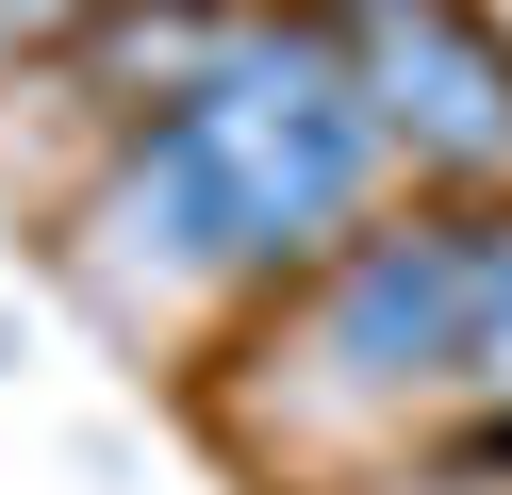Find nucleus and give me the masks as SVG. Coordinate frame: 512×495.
<instances>
[{
    "instance_id": "1",
    "label": "nucleus",
    "mask_w": 512,
    "mask_h": 495,
    "mask_svg": "<svg viewBox=\"0 0 512 495\" xmlns=\"http://www.w3.org/2000/svg\"><path fill=\"white\" fill-rule=\"evenodd\" d=\"M380 198H397V132L364 99V50L331 0H298L199 99L100 132L67 198V264L116 314H232V297H298Z\"/></svg>"
},
{
    "instance_id": "2",
    "label": "nucleus",
    "mask_w": 512,
    "mask_h": 495,
    "mask_svg": "<svg viewBox=\"0 0 512 495\" xmlns=\"http://www.w3.org/2000/svg\"><path fill=\"white\" fill-rule=\"evenodd\" d=\"M232 429L248 446H463L512 413V198H380L298 297H265L248 330Z\"/></svg>"
},
{
    "instance_id": "3",
    "label": "nucleus",
    "mask_w": 512,
    "mask_h": 495,
    "mask_svg": "<svg viewBox=\"0 0 512 495\" xmlns=\"http://www.w3.org/2000/svg\"><path fill=\"white\" fill-rule=\"evenodd\" d=\"M347 50H364V99L397 132L413 182L446 198H512V33L479 0H331Z\"/></svg>"
},
{
    "instance_id": "4",
    "label": "nucleus",
    "mask_w": 512,
    "mask_h": 495,
    "mask_svg": "<svg viewBox=\"0 0 512 495\" xmlns=\"http://www.w3.org/2000/svg\"><path fill=\"white\" fill-rule=\"evenodd\" d=\"M83 17H100V0H0V50L34 66V50H67V33H83Z\"/></svg>"
},
{
    "instance_id": "5",
    "label": "nucleus",
    "mask_w": 512,
    "mask_h": 495,
    "mask_svg": "<svg viewBox=\"0 0 512 495\" xmlns=\"http://www.w3.org/2000/svg\"><path fill=\"white\" fill-rule=\"evenodd\" d=\"M446 462H463V479H512V413H496V429H463Z\"/></svg>"
}]
</instances>
